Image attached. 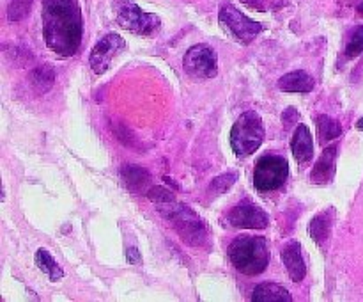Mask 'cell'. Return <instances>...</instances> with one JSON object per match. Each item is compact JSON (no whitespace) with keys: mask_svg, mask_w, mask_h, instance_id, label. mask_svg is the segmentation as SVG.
<instances>
[{"mask_svg":"<svg viewBox=\"0 0 363 302\" xmlns=\"http://www.w3.org/2000/svg\"><path fill=\"white\" fill-rule=\"evenodd\" d=\"M116 21L124 28L138 36H152L162 27V20L156 14L142 11L133 0H113Z\"/></svg>","mask_w":363,"mask_h":302,"instance_id":"obj_5","label":"cell"},{"mask_svg":"<svg viewBox=\"0 0 363 302\" xmlns=\"http://www.w3.org/2000/svg\"><path fill=\"white\" fill-rule=\"evenodd\" d=\"M126 259L130 265L140 266L142 265V254L137 247H128L126 249Z\"/></svg>","mask_w":363,"mask_h":302,"instance_id":"obj_25","label":"cell"},{"mask_svg":"<svg viewBox=\"0 0 363 302\" xmlns=\"http://www.w3.org/2000/svg\"><path fill=\"white\" fill-rule=\"evenodd\" d=\"M282 121H284V123H286V128H289L291 124L296 123V121H300V114H298L296 110L293 109V107H289V109H287L286 112H284Z\"/></svg>","mask_w":363,"mask_h":302,"instance_id":"obj_26","label":"cell"},{"mask_svg":"<svg viewBox=\"0 0 363 302\" xmlns=\"http://www.w3.org/2000/svg\"><path fill=\"white\" fill-rule=\"evenodd\" d=\"M236 180H238L236 173L220 174L218 178H215V180L211 181V185H209V188H208V194L211 195V198H218V195L225 194V192L229 190L234 183H236Z\"/></svg>","mask_w":363,"mask_h":302,"instance_id":"obj_21","label":"cell"},{"mask_svg":"<svg viewBox=\"0 0 363 302\" xmlns=\"http://www.w3.org/2000/svg\"><path fill=\"white\" fill-rule=\"evenodd\" d=\"M318 134L319 137H321V142L325 144V142L340 137V135H342V126H340L339 121L332 119V117L326 116V114H321V116L318 117Z\"/></svg>","mask_w":363,"mask_h":302,"instance_id":"obj_20","label":"cell"},{"mask_svg":"<svg viewBox=\"0 0 363 302\" xmlns=\"http://www.w3.org/2000/svg\"><path fill=\"white\" fill-rule=\"evenodd\" d=\"M360 13H363V2H362V6H360Z\"/></svg>","mask_w":363,"mask_h":302,"instance_id":"obj_28","label":"cell"},{"mask_svg":"<svg viewBox=\"0 0 363 302\" xmlns=\"http://www.w3.org/2000/svg\"><path fill=\"white\" fill-rule=\"evenodd\" d=\"M264 141V124L255 110L241 114L230 130V146L238 156H250Z\"/></svg>","mask_w":363,"mask_h":302,"instance_id":"obj_4","label":"cell"},{"mask_svg":"<svg viewBox=\"0 0 363 302\" xmlns=\"http://www.w3.org/2000/svg\"><path fill=\"white\" fill-rule=\"evenodd\" d=\"M183 66L191 78L197 80L213 78L218 73V57L211 46L195 45L184 53Z\"/></svg>","mask_w":363,"mask_h":302,"instance_id":"obj_8","label":"cell"},{"mask_svg":"<svg viewBox=\"0 0 363 302\" xmlns=\"http://www.w3.org/2000/svg\"><path fill=\"white\" fill-rule=\"evenodd\" d=\"M121 178H123L124 185L128 190L133 194H142V192H149V183H151V174L147 169L138 166H124L121 169Z\"/></svg>","mask_w":363,"mask_h":302,"instance_id":"obj_14","label":"cell"},{"mask_svg":"<svg viewBox=\"0 0 363 302\" xmlns=\"http://www.w3.org/2000/svg\"><path fill=\"white\" fill-rule=\"evenodd\" d=\"M289 176V163L284 156H261L254 169V185L261 192H272L282 187Z\"/></svg>","mask_w":363,"mask_h":302,"instance_id":"obj_7","label":"cell"},{"mask_svg":"<svg viewBox=\"0 0 363 302\" xmlns=\"http://www.w3.org/2000/svg\"><path fill=\"white\" fill-rule=\"evenodd\" d=\"M126 48V41L121 38L119 34H110L103 36L92 48L91 57H89V64H91L92 71L96 75H103L110 68L112 60L119 55L123 50Z\"/></svg>","mask_w":363,"mask_h":302,"instance_id":"obj_9","label":"cell"},{"mask_svg":"<svg viewBox=\"0 0 363 302\" xmlns=\"http://www.w3.org/2000/svg\"><path fill=\"white\" fill-rule=\"evenodd\" d=\"M362 52H363V25L354 28L353 36H351L350 41H347L346 57H350V59H354V57L360 55Z\"/></svg>","mask_w":363,"mask_h":302,"instance_id":"obj_23","label":"cell"},{"mask_svg":"<svg viewBox=\"0 0 363 302\" xmlns=\"http://www.w3.org/2000/svg\"><path fill=\"white\" fill-rule=\"evenodd\" d=\"M279 89L284 92H311L314 89V78L305 71H291L279 80Z\"/></svg>","mask_w":363,"mask_h":302,"instance_id":"obj_16","label":"cell"},{"mask_svg":"<svg viewBox=\"0 0 363 302\" xmlns=\"http://www.w3.org/2000/svg\"><path fill=\"white\" fill-rule=\"evenodd\" d=\"M358 128H360V130H363V117L360 119V123H358Z\"/></svg>","mask_w":363,"mask_h":302,"instance_id":"obj_27","label":"cell"},{"mask_svg":"<svg viewBox=\"0 0 363 302\" xmlns=\"http://www.w3.org/2000/svg\"><path fill=\"white\" fill-rule=\"evenodd\" d=\"M252 301L254 302H291L293 297L287 291V288L280 286L275 283H262L259 286H255L254 295H252Z\"/></svg>","mask_w":363,"mask_h":302,"instance_id":"obj_17","label":"cell"},{"mask_svg":"<svg viewBox=\"0 0 363 302\" xmlns=\"http://www.w3.org/2000/svg\"><path fill=\"white\" fill-rule=\"evenodd\" d=\"M335 158H337V146H330L323 151L321 158L315 162L312 169L311 180L318 185H326L333 180L335 174Z\"/></svg>","mask_w":363,"mask_h":302,"instance_id":"obj_13","label":"cell"},{"mask_svg":"<svg viewBox=\"0 0 363 302\" xmlns=\"http://www.w3.org/2000/svg\"><path fill=\"white\" fill-rule=\"evenodd\" d=\"M333 227V208L323 210L319 212L314 219L308 224V233L312 234V238L315 240L318 245H325L328 242L330 234H332Z\"/></svg>","mask_w":363,"mask_h":302,"instance_id":"obj_15","label":"cell"},{"mask_svg":"<svg viewBox=\"0 0 363 302\" xmlns=\"http://www.w3.org/2000/svg\"><path fill=\"white\" fill-rule=\"evenodd\" d=\"M291 148H293V155L298 163L305 166L311 162L314 156V141H312V134L307 124H298L293 141H291Z\"/></svg>","mask_w":363,"mask_h":302,"instance_id":"obj_12","label":"cell"},{"mask_svg":"<svg viewBox=\"0 0 363 302\" xmlns=\"http://www.w3.org/2000/svg\"><path fill=\"white\" fill-rule=\"evenodd\" d=\"M34 0H11L7 7V20L9 21H21L28 13Z\"/></svg>","mask_w":363,"mask_h":302,"instance_id":"obj_22","label":"cell"},{"mask_svg":"<svg viewBox=\"0 0 363 302\" xmlns=\"http://www.w3.org/2000/svg\"><path fill=\"white\" fill-rule=\"evenodd\" d=\"M30 82L38 95L48 92L55 84V70H53L52 64H43V66L34 68L30 73Z\"/></svg>","mask_w":363,"mask_h":302,"instance_id":"obj_18","label":"cell"},{"mask_svg":"<svg viewBox=\"0 0 363 302\" xmlns=\"http://www.w3.org/2000/svg\"><path fill=\"white\" fill-rule=\"evenodd\" d=\"M280 258H282L291 279H293L294 283H300L305 277V274H307V266H305L303 254H301L300 242L293 240L289 242V244L284 245L282 252H280Z\"/></svg>","mask_w":363,"mask_h":302,"instance_id":"obj_11","label":"cell"},{"mask_svg":"<svg viewBox=\"0 0 363 302\" xmlns=\"http://www.w3.org/2000/svg\"><path fill=\"white\" fill-rule=\"evenodd\" d=\"M229 222L241 230H264L268 226V215L254 203L243 201L230 210Z\"/></svg>","mask_w":363,"mask_h":302,"instance_id":"obj_10","label":"cell"},{"mask_svg":"<svg viewBox=\"0 0 363 302\" xmlns=\"http://www.w3.org/2000/svg\"><path fill=\"white\" fill-rule=\"evenodd\" d=\"M220 27L230 36V38L236 39L241 45H248V43L254 41L259 34L262 32V25L259 21L250 20L248 16H245L240 9L233 6V4H225L222 6L218 14Z\"/></svg>","mask_w":363,"mask_h":302,"instance_id":"obj_6","label":"cell"},{"mask_svg":"<svg viewBox=\"0 0 363 302\" xmlns=\"http://www.w3.org/2000/svg\"><path fill=\"white\" fill-rule=\"evenodd\" d=\"M82 13L77 0H43L46 45L59 55H73L82 43Z\"/></svg>","mask_w":363,"mask_h":302,"instance_id":"obj_1","label":"cell"},{"mask_svg":"<svg viewBox=\"0 0 363 302\" xmlns=\"http://www.w3.org/2000/svg\"><path fill=\"white\" fill-rule=\"evenodd\" d=\"M156 206L186 244L195 245V247L204 245L206 238H208V230H206V224L202 222L201 217L190 206L183 205L177 199Z\"/></svg>","mask_w":363,"mask_h":302,"instance_id":"obj_3","label":"cell"},{"mask_svg":"<svg viewBox=\"0 0 363 302\" xmlns=\"http://www.w3.org/2000/svg\"><path fill=\"white\" fill-rule=\"evenodd\" d=\"M230 263L247 276H259L269 263V249L264 237H238L229 247Z\"/></svg>","mask_w":363,"mask_h":302,"instance_id":"obj_2","label":"cell"},{"mask_svg":"<svg viewBox=\"0 0 363 302\" xmlns=\"http://www.w3.org/2000/svg\"><path fill=\"white\" fill-rule=\"evenodd\" d=\"M147 198L151 199L155 205H163V203H169V201H172V199H176V195L163 187H152V188H149Z\"/></svg>","mask_w":363,"mask_h":302,"instance_id":"obj_24","label":"cell"},{"mask_svg":"<svg viewBox=\"0 0 363 302\" xmlns=\"http://www.w3.org/2000/svg\"><path fill=\"white\" fill-rule=\"evenodd\" d=\"M35 265H38V269L41 270V272H45L46 276L50 277V281H60L64 277V270L60 269L59 263L53 259V256L50 254L46 249H38V252H35Z\"/></svg>","mask_w":363,"mask_h":302,"instance_id":"obj_19","label":"cell"}]
</instances>
